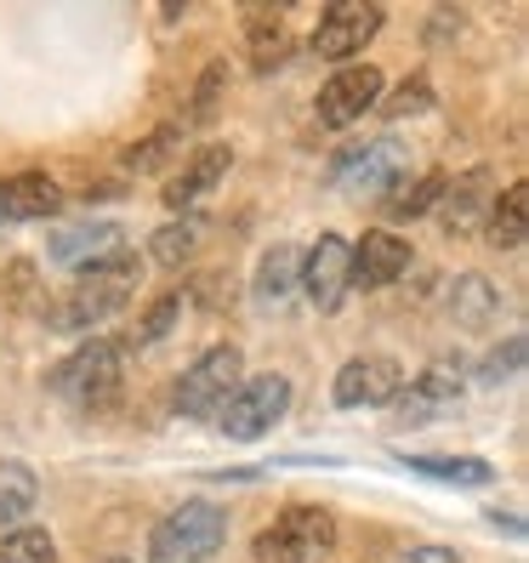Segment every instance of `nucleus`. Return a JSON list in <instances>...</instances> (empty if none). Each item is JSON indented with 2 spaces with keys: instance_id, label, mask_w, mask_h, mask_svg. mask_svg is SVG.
<instances>
[{
  "instance_id": "obj_27",
  "label": "nucleus",
  "mask_w": 529,
  "mask_h": 563,
  "mask_svg": "<svg viewBox=\"0 0 529 563\" xmlns=\"http://www.w3.org/2000/svg\"><path fill=\"white\" fill-rule=\"evenodd\" d=\"M177 148H183V131L177 125H159V131H148L143 143L125 148V172H159V165L172 159Z\"/></svg>"
},
{
  "instance_id": "obj_17",
  "label": "nucleus",
  "mask_w": 529,
  "mask_h": 563,
  "mask_svg": "<svg viewBox=\"0 0 529 563\" xmlns=\"http://www.w3.org/2000/svg\"><path fill=\"white\" fill-rule=\"evenodd\" d=\"M502 290H495L484 274H461L455 279V290H450V319L461 324V330H489L495 319H502Z\"/></svg>"
},
{
  "instance_id": "obj_30",
  "label": "nucleus",
  "mask_w": 529,
  "mask_h": 563,
  "mask_svg": "<svg viewBox=\"0 0 529 563\" xmlns=\"http://www.w3.org/2000/svg\"><path fill=\"white\" fill-rule=\"evenodd\" d=\"M524 371V336H507V347H495L489 364H484V382H507Z\"/></svg>"
},
{
  "instance_id": "obj_31",
  "label": "nucleus",
  "mask_w": 529,
  "mask_h": 563,
  "mask_svg": "<svg viewBox=\"0 0 529 563\" xmlns=\"http://www.w3.org/2000/svg\"><path fill=\"white\" fill-rule=\"evenodd\" d=\"M222 80H228V69H222V63H211V69L200 75V86H194V109H188V120H211V109H217V91H222Z\"/></svg>"
},
{
  "instance_id": "obj_25",
  "label": "nucleus",
  "mask_w": 529,
  "mask_h": 563,
  "mask_svg": "<svg viewBox=\"0 0 529 563\" xmlns=\"http://www.w3.org/2000/svg\"><path fill=\"white\" fill-rule=\"evenodd\" d=\"M183 290H165V296H154V302L137 313V324H131V342H137V347H148V342H159V336H172V330H177V319H183ZM125 342V347H131Z\"/></svg>"
},
{
  "instance_id": "obj_24",
  "label": "nucleus",
  "mask_w": 529,
  "mask_h": 563,
  "mask_svg": "<svg viewBox=\"0 0 529 563\" xmlns=\"http://www.w3.org/2000/svg\"><path fill=\"white\" fill-rule=\"evenodd\" d=\"M416 473H427V478H439V484H489L495 478V467L489 461H478V455H405Z\"/></svg>"
},
{
  "instance_id": "obj_33",
  "label": "nucleus",
  "mask_w": 529,
  "mask_h": 563,
  "mask_svg": "<svg viewBox=\"0 0 529 563\" xmlns=\"http://www.w3.org/2000/svg\"><path fill=\"white\" fill-rule=\"evenodd\" d=\"M109 563H125V558H109Z\"/></svg>"
},
{
  "instance_id": "obj_11",
  "label": "nucleus",
  "mask_w": 529,
  "mask_h": 563,
  "mask_svg": "<svg viewBox=\"0 0 529 563\" xmlns=\"http://www.w3.org/2000/svg\"><path fill=\"white\" fill-rule=\"evenodd\" d=\"M410 240L405 234H393V228H371L365 240L353 245V274H348V290H387V285H399L410 274Z\"/></svg>"
},
{
  "instance_id": "obj_8",
  "label": "nucleus",
  "mask_w": 529,
  "mask_h": 563,
  "mask_svg": "<svg viewBox=\"0 0 529 563\" xmlns=\"http://www.w3.org/2000/svg\"><path fill=\"white\" fill-rule=\"evenodd\" d=\"M376 35H382V7H376V0H337V7L319 12L308 46L324 63H353Z\"/></svg>"
},
{
  "instance_id": "obj_5",
  "label": "nucleus",
  "mask_w": 529,
  "mask_h": 563,
  "mask_svg": "<svg viewBox=\"0 0 529 563\" xmlns=\"http://www.w3.org/2000/svg\"><path fill=\"white\" fill-rule=\"evenodd\" d=\"M285 410H290V376L262 371V376H240V387L228 393V405L217 410V427L234 444H256L285 421Z\"/></svg>"
},
{
  "instance_id": "obj_28",
  "label": "nucleus",
  "mask_w": 529,
  "mask_h": 563,
  "mask_svg": "<svg viewBox=\"0 0 529 563\" xmlns=\"http://www.w3.org/2000/svg\"><path fill=\"white\" fill-rule=\"evenodd\" d=\"M444 172H427L421 183H410V188H399V194H393V200H387V217H421V211H433L439 200H444Z\"/></svg>"
},
{
  "instance_id": "obj_19",
  "label": "nucleus",
  "mask_w": 529,
  "mask_h": 563,
  "mask_svg": "<svg viewBox=\"0 0 529 563\" xmlns=\"http://www.w3.org/2000/svg\"><path fill=\"white\" fill-rule=\"evenodd\" d=\"M296 274H302V251H296V245H274V251H262V262H256V302H262V308L290 302Z\"/></svg>"
},
{
  "instance_id": "obj_21",
  "label": "nucleus",
  "mask_w": 529,
  "mask_h": 563,
  "mask_svg": "<svg viewBox=\"0 0 529 563\" xmlns=\"http://www.w3.org/2000/svg\"><path fill=\"white\" fill-rule=\"evenodd\" d=\"M245 41H251V69H256V75H274L279 63L290 57V29H285V18L251 12V23H245Z\"/></svg>"
},
{
  "instance_id": "obj_14",
  "label": "nucleus",
  "mask_w": 529,
  "mask_h": 563,
  "mask_svg": "<svg viewBox=\"0 0 529 563\" xmlns=\"http://www.w3.org/2000/svg\"><path fill=\"white\" fill-rule=\"evenodd\" d=\"M63 206V188L46 172H18L0 177V222H41Z\"/></svg>"
},
{
  "instance_id": "obj_20",
  "label": "nucleus",
  "mask_w": 529,
  "mask_h": 563,
  "mask_svg": "<svg viewBox=\"0 0 529 563\" xmlns=\"http://www.w3.org/2000/svg\"><path fill=\"white\" fill-rule=\"evenodd\" d=\"M120 245V228L114 222H80V228H63V234L52 240V256L69 262V268H86V262L109 256Z\"/></svg>"
},
{
  "instance_id": "obj_12",
  "label": "nucleus",
  "mask_w": 529,
  "mask_h": 563,
  "mask_svg": "<svg viewBox=\"0 0 529 563\" xmlns=\"http://www.w3.org/2000/svg\"><path fill=\"white\" fill-rule=\"evenodd\" d=\"M348 274H353V245L342 234H319V245L302 256L296 290H308L319 313H337L342 296H348Z\"/></svg>"
},
{
  "instance_id": "obj_32",
  "label": "nucleus",
  "mask_w": 529,
  "mask_h": 563,
  "mask_svg": "<svg viewBox=\"0 0 529 563\" xmlns=\"http://www.w3.org/2000/svg\"><path fill=\"white\" fill-rule=\"evenodd\" d=\"M393 563H455V552L450 547H410V552H399Z\"/></svg>"
},
{
  "instance_id": "obj_9",
  "label": "nucleus",
  "mask_w": 529,
  "mask_h": 563,
  "mask_svg": "<svg viewBox=\"0 0 529 563\" xmlns=\"http://www.w3.org/2000/svg\"><path fill=\"white\" fill-rule=\"evenodd\" d=\"M399 387H405L399 358H387V353H359V358H348L342 371H337L330 399H337V410H382V405L399 399Z\"/></svg>"
},
{
  "instance_id": "obj_15",
  "label": "nucleus",
  "mask_w": 529,
  "mask_h": 563,
  "mask_svg": "<svg viewBox=\"0 0 529 563\" xmlns=\"http://www.w3.org/2000/svg\"><path fill=\"white\" fill-rule=\"evenodd\" d=\"M393 405H399V421H433V416L461 405V376H450V371L433 364V371H421L416 382H405Z\"/></svg>"
},
{
  "instance_id": "obj_13",
  "label": "nucleus",
  "mask_w": 529,
  "mask_h": 563,
  "mask_svg": "<svg viewBox=\"0 0 529 563\" xmlns=\"http://www.w3.org/2000/svg\"><path fill=\"white\" fill-rule=\"evenodd\" d=\"M228 165H234V148H228V143H206V148H194V159L183 165V172H177L172 183L159 188V200L172 206V211H183V217H188V211L200 206L206 194L228 177Z\"/></svg>"
},
{
  "instance_id": "obj_7",
  "label": "nucleus",
  "mask_w": 529,
  "mask_h": 563,
  "mask_svg": "<svg viewBox=\"0 0 529 563\" xmlns=\"http://www.w3.org/2000/svg\"><path fill=\"white\" fill-rule=\"evenodd\" d=\"M405 172H410V148L399 137L348 143L337 159H330V183L348 188V194H382L393 183H405Z\"/></svg>"
},
{
  "instance_id": "obj_10",
  "label": "nucleus",
  "mask_w": 529,
  "mask_h": 563,
  "mask_svg": "<svg viewBox=\"0 0 529 563\" xmlns=\"http://www.w3.org/2000/svg\"><path fill=\"white\" fill-rule=\"evenodd\" d=\"M382 69L376 63H342L337 75H330L324 86H319V125H330V131H342V125H353V120H365V109H376L382 103Z\"/></svg>"
},
{
  "instance_id": "obj_23",
  "label": "nucleus",
  "mask_w": 529,
  "mask_h": 563,
  "mask_svg": "<svg viewBox=\"0 0 529 563\" xmlns=\"http://www.w3.org/2000/svg\"><path fill=\"white\" fill-rule=\"evenodd\" d=\"M524 228H529V188L513 183V188L495 194V206H489V240L513 251V245H524Z\"/></svg>"
},
{
  "instance_id": "obj_26",
  "label": "nucleus",
  "mask_w": 529,
  "mask_h": 563,
  "mask_svg": "<svg viewBox=\"0 0 529 563\" xmlns=\"http://www.w3.org/2000/svg\"><path fill=\"white\" fill-rule=\"evenodd\" d=\"M0 563H57L52 529H35V523L7 529V536H0Z\"/></svg>"
},
{
  "instance_id": "obj_2",
  "label": "nucleus",
  "mask_w": 529,
  "mask_h": 563,
  "mask_svg": "<svg viewBox=\"0 0 529 563\" xmlns=\"http://www.w3.org/2000/svg\"><path fill=\"white\" fill-rule=\"evenodd\" d=\"M125 342L120 336H91L52 371V393L75 410H109L125 387Z\"/></svg>"
},
{
  "instance_id": "obj_4",
  "label": "nucleus",
  "mask_w": 529,
  "mask_h": 563,
  "mask_svg": "<svg viewBox=\"0 0 529 563\" xmlns=\"http://www.w3.org/2000/svg\"><path fill=\"white\" fill-rule=\"evenodd\" d=\"M330 552H337V512L330 507H285L251 547L256 563H324Z\"/></svg>"
},
{
  "instance_id": "obj_6",
  "label": "nucleus",
  "mask_w": 529,
  "mask_h": 563,
  "mask_svg": "<svg viewBox=\"0 0 529 563\" xmlns=\"http://www.w3.org/2000/svg\"><path fill=\"white\" fill-rule=\"evenodd\" d=\"M240 347L234 342H217V347H206L200 358L188 364V371L177 376V416H188V421H200V416H217L222 405H228V393L240 387Z\"/></svg>"
},
{
  "instance_id": "obj_29",
  "label": "nucleus",
  "mask_w": 529,
  "mask_h": 563,
  "mask_svg": "<svg viewBox=\"0 0 529 563\" xmlns=\"http://www.w3.org/2000/svg\"><path fill=\"white\" fill-rule=\"evenodd\" d=\"M427 109H433V80H427V75H405L399 91L382 97V114H387V120H416V114H427Z\"/></svg>"
},
{
  "instance_id": "obj_3",
  "label": "nucleus",
  "mask_w": 529,
  "mask_h": 563,
  "mask_svg": "<svg viewBox=\"0 0 529 563\" xmlns=\"http://www.w3.org/2000/svg\"><path fill=\"white\" fill-rule=\"evenodd\" d=\"M228 541L222 501H183L148 529V563H211Z\"/></svg>"
},
{
  "instance_id": "obj_16",
  "label": "nucleus",
  "mask_w": 529,
  "mask_h": 563,
  "mask_svg": "<svg viewBox=\"0 0 529 563\" xmlns=\"http://www.w3.org/2000/svg\"><path fill=\"white\" fill-rule=\"evenodd\" d=\"M484 206H495V188L484 165H473L467 177L444 183V234H473L484 222Z\"/></svg>"
},
{
  "instance_id": "obj_22",
  "label": "nucleus",
  "mask_w": 529,
  "mask_h": 563,
  "mask_svg": "<svg viewBox=\"0 0 529 563\" xmlns=\"http://www.w3.org/2000/svg\"><path fill=\"white\" fill-rule=\"evenodd\" d=\"M200 234H206V222H200V217H177V222L154 228L148 256L159 262V268H183V262H188L194 251H200Z\"/></svg>"
},
{
  "instance_id": "obj_18",
  "label": "nucleus",
  "mask_w": 529,
  "mask_h": 563,
  "mask_svg": "<svg viewBox=\"0 0 529 563\" xmlns=\"http://www.w3.org/2000/svg\"><path fill=\"white\" fill-rule=\"evenodd\" d=\"M41 507V478L23 461H0V536L23 529V518Z\"/></svg>"
},
{
  "instance_id": "obj_1",
  "label": "nucleus",
  "mask_w": 529,
  "mask_h": 563,
  "mask_svg": "<svg viewBox=\"0 0 529 563\" xmlns=\"http://www.w3.org/2000/svg\"><path fill=\"white\" fill-rule=\"evenodd\" d=\"M137 285H143V256L131 245H114L109 256L75 268V285L52 302L46 324L63 330V336H75V330H97L103 319H114L131 296H137Z\"/></svg>"
}]
</instances>
